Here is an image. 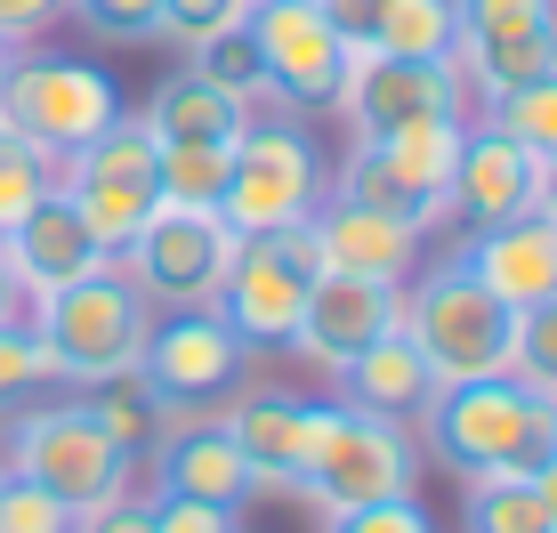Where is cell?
<instances>
[{
	"label": "cell",
	"instance_id": "ac0fdd59",
	"mask_svg": "<svg viewBox=\"0 0 557 533\" xmlns=\"http://www.w3.org/2000/svg\"><path fill=\"white\" fill-rule=\"evenodd\" d=\"M219 421L243 445V461H251V493H299V469H307V453H315L323 405L283 396V388H251V396H235Z\"/></svg>",
	"mask_w": 557,
	"mask_h": 533
},
{
	"label": "cell",
	"instance_id": "f546056e",
	"mask_svg": "<svg viewBox=\"0 0 557 533\" xmlns=\"http://www.w3.org/2000/svg\"><path fill=\"white\" fill-rule=\"evenodd\" d=\"M57 178H65L57 154H41V146L16 138V129H0V235H9L41 195H57Z\"/></svg>",
	"mask_w": 557,
	"mask_h": 533
},
{
	"label": "cell",
	"instance_id": "1f68e13d",
	"mask_svg": "<svg viewBox=\"0 0 557 533\" xmlns=\"http://www.w3.org/2000/svg\"><path fill=\"white\" fill-rule=\"evenodd\" d=\"M65 16L89 41H113V49L162 41V0H65Z\"/></svg>",
	"mask_w": 557,
	"mask_h": 533
},
{
	"label": "cell",
	"instance_id": "8fae6325",
	"mask_svg": "<svg viewBox=\"0 0 557 533\" xmlns=\"http://www.w3.org/2000/svg\"><path fill=\"white\" fill-rule=\"evenodd\" d=\"M453 73L476 106L557 73V0H453Z\"/></svg>",
	"mask_w": 557,
	"mask_h": 533
},
{
	"label": "cell",
	"instance_id": "5bb4252c",
	"mask_svg": "<svg viewBox=\"0 0 557 533\" xmlns=\"http://www.w3.org/2000/svg\"><path fill=\"white\" fill-rule=\"evenodd\" d=\"M138 372H146L178 412H210V405H226V396H235L243 372H251V348H243V339L226 332L210 308H170V315H153Z\"/></svg>",
	"mask_w": 557,
	"mask_h": 533
},
{
	"label": "cell",
	"instance_id": "9a60e30c",
	"mask_svg": "<svg viewBox=\"0 0 557 533\" xmlns=\"http://www.w3.org/2000/svg\"><path fill=\"white\" fill-rule=\"evenodd\" d=\"M396 308H405V283H372V275H339V266H323V275L307 283V315H299L292 348L315 372H339L348 356L372 348L380 332H396Z\"/></svg>",
	"mask_w": 557,
	"mask_h": 533
},
{
	"label": "cell",
	"instance_id": "4fadbf2b",
	"mask_svg": "<svg viewBox=\"0 0 557 533\" xmlns=\"http://www.w3.org/2000/svg\"><path fill=\"white\" fill-rule=\"evenodd\" d=\"M251 41H259V65H267V98L292 106V113H315L339 98V73H348V41L323 25L315 0H251Z\"/></svg>",
	"mask_w": 557,
	"mask_h": 533
},
{
	"label": "cell",
	"instance_id": "cb8c5ba5",
	"mask_svg": "<svg viewBox=\"0 0 557 533\" xmlns=\"http://www.w3.org/2000/svg\"><path fill=\"white\" fill-rule=\"evenodd\" d=\"M82 405L106 421V436L129 453V461H138V453H153V445H162V436L178 429V421H195V412H178V405H170V396L138 372V364H129V372H113V380H98V388H82Z\"/></svg>",
	"mask_w": 557,
	"mask_h": 533
},
{
	"label": "cell",
	"instance_id": "8d00e7d4",
	"mask_svg": "<svg viewBox=\"0 0 557 533\" xmlns=\"http://www.w3.org/2000/svg\"><path fill=\"white\" fill-rule=\"evenodd\" d=\"M49 25H65V0H0V41L33 49Z\"/></svg>",
	"mask_w": 557,
	"mask_h": 533
},
{
	"label": "cell",
	"instance_id": "74e56055",
	"mask_svg": "<svg viewBox=\"0 0 557 533\" xmlns=\"http://www.w3.org/2000/svg\"><path fill=\"white\" fill-rule=\"evenodd\" d=\"M153 533H235V509H210V501H153Z\"/></svg>",
	"mask_w": 557,
	"mask_h": 533
},
{
	"label": "cell",
	"instance_id": "ffe728a7",
	"mask_svg": "<svg viewBox=\"0 0 557 533\" xmlns=\"http://www.w3.org/2000/svg\"><path fill=\"white\" fill-rule=\"evenodd\" d=\"M460 266H469L509 315L542 308V299H557V219L525 211V219H502V226H476L469 251H460Z\"/></svg>",
	"mask_w": 557,
	"mask_h": 533
},
{
	"label": "cell",
	"instance_id": "7a4b0ae2",
	"mask_svg": "<svg viewBox=\"0 0 557 533\" xmlns=\"http://www.w3.org/2000/svg\"><path fill=\"white\" fill-rule=\"evenodd\" d=\"M25 323H33V339H41L57 380L98 388V380L129 372L146 356L153 299L122 275V266H98V275H82V283H57V292L25 299Z\"/></svg>",
	"mask_w": 557,
	"mask_h": 533
},
{
	"label": "cell",
	"instance_id": "6da1fadb",
	"mask_svg": "<svg viewBox=\"0 0 557 533\" xmlns=\"http://www.w3.org/2000/svg\"><path fill=\"white\" fill-rule=\"evenodd\" d=\"M420 453L469 478H533V469L557 453V396H533L525 380L493 372V380H445L429 405L412 412Z\"/></svg>",
	"mask_w": 557,
	"mask_h": 533
},
{
	"label": "cell",
	"instance_id": "4dcf8cb0",
	"mask_svg": "<svg viewBox=\"0 0 557 533\" xmlns=\"http://www.w3.org/2000/svg\"><path fill=\"white\" fill-rule=\"evenodd\" d=\"M509 380H525L533 396H557V299H542V308H517L509 323Z\"/></svg>",
	"mask_w": 557,
	"mask_h": 533
},
{
	"label": "cell",
	"instance_id": "9c48e42d",
	"mask_svg": "<svg viewBox=\"0 0 557 533\" xmlns=\"http://www.w3.org/2000/svg\"><path fill=\"white\" fill-rule=\"evenodd\" d=\"M113 113H122L113 73L82 65V57H25L16 49V65L0 73V129H16L41 154H57V170L82 154Z\"/></svg>",
	"mask_w": 557,
	"mask_h": 533
},
{
	"label": "cell",
	"instance_id": "f6af8a7d",
	"mask_svg": "<svg viewBox=\"0 0 557 533\" xmlns=\"http://www.w3.org/2000/svg\"><path fill=\"white\" fill-rule=\"evenodd\" d=\"M235 533H243V525H235Z\"/></svg>",
	"mask_w": 557,
	"mask_h": 533
},
{
	"label": "cell",
	"instance_id": "d6986e66",
	"mask_svg": "<svg viewBox=\"0 0 557 533\" xmlns=\"http://www.w3.org/2000/svg\"><path fill=\"white\" fill-rule=\"evenodd\" d=\"M0 251H9L16 283H25V299H41V292H57V283H82V275H98V266H113V251L89 235V219L73 211L65 186L33 202V211L0 235Z\"/></svg>",
	"mask_w": 557,
	"mask_h": 533
},
{
	"label": "cell",
	"instance_id": "60d3db41",
	"mask_svg": "<svg viewBox=\"0 0 557 533\" xmlns=\"http://www.w3.org/2000/svg\"><path fill=\"white\" fill-rule=\"evenodd\" d=\"M16 315H25V283H16L9 251H0V323H16Z\"/></svg>",
	"mask_w": 557,
	"mask_h": 533
},
{
	"label": "cell",
	"instance_id": "f1b7e54d",
	"mask_svg": "<svg viewBox=\"0 0 557 533\" xmlns=\"http://www.w3.org/2000/svg\"><path fill=\"white\" fill-rule=\"evenodd\" d=\"M186 65L202 73V82H219L226 98H243V106H275L267 98V65H259V41H251V25H226V33H210V41L186 49Z\"/></svg>",
	"mask_w": 557,
	"mask_h": 533
},
{
	"label": "cell",
	"instance_id": "8992f818",
	"mask_svg": "<svg viewBox=\"0 0 557 533\" xmlns=\"http://www.w3.org/2000/svg\"><path fill=\"white\" fill-rule=\"evenodd\" d=\"M420 485V445L405 421H380V412H356V405H323L315 421V453L299 469V501L339 518V509H363V501H396V493Z\"/></svg>",
	"mask_w": 557,
	"mask_h": 533
},
{
	"label": "cell",
	"instance_id": "5b68a950",
	"mask_svg": "<svg viewBox=\"0 0 557 533\" xmlns=\"http://www.w3.org/2000/svg\"><path fill=\"white\" fill-rule=\"evenodd\" d=\"M509 308L485 292V283L453 259H436L429 275L405 283V308H396V332L420 348V364L436 372V388L445 380H493L509 364Z\"/></svg>",
	"mask_w": 557,
	"mask_h": 533
},
{
	"label": "cell",
	"instance_id": "52a82bcc",
	"mask_svg": "<svg viewBox=\"0 0 557 533\" xmlns=\"http://www.w3.org/2000/svg\"><path fill=\"white\" fill-rule=\"evenodd\" d=\"M315 275H323V259H315V235H307V226L235 243L219 292H210V315H219L251 356H283L292 332H299V315H307V283Z\"/></svg>",
	"mask_w": 557,
	"mask_h": 533
},
{
	"label": "cell",
	"instance_id": "44dd1931",
	"mask_svg": "<svg viewBox=\"0 0 557 533\" xmlns=\"http://www.w3.org/2000/svg\"><path fill=\"white\" fill-rule=\"evenodd\" d=\"M307 235H315V259L323 266H339V275H372V283H405L412 275V251H420L412 226L363 211V202H339V195L315 202Z\"/></svg>",
	"mask_w": 557,
	"mask_h": 533
},
{
	"label": "cell",
	"instance_id": "3957f363",
	"mask_svg": "<svg viewBox=\"0 0 557 533\" xmlns=\"http://www.w3.org/2000/svg\"><path fill=\"white\" fill-rule=\"evenodd\" d=\"M9 478L57 493V501L82 518V509L122 501L129 478H138V461L113 445L106 421L82 405V388H73V396H57V405H33V412L9 421Z\"/></svg>",
	"mask_w": 557,
	"mask_h": 533
},
{
	"label": "cell",
	"instance_id": "d6a6232c",
	"mask_svg": "<svg viewBox=\"0 0 557 533\" xmlns=\"http://www.w3.org/2000/svg\"><path fill=\"white\" fill-rule=\"evenodd\" d=\"M49 356H41V339H33V323L16 315V323H0V412L16 405V396H33V388H49Z\"/></svg>",
	"mask_w": 557,
	"mask_h": 533
},
{
	"label": "cell",
	"instance_id": "b9f144b4",
	"mask_svg": "<svg viewBox=\"0 0 557 533\" xmlns=\"http://www.w3.org/2000/svg\"><path fill=\"white\" fill-rule=\"evenodd\" d=\"M533 493H542V509H549V533H557V453L542 469H533Z\"/></svg>",
	"mask_w": 557,
	"mask_h": 533
},
{
	"label": "cell",
	"instance_id": "484cf974",
	"mask_svg": "<svg viewBox=\"0 0 557 533\" xmlns=\"http://www.w3.org/2000/svg\"><path fill=\"white\" fill-rule=\"evenodd\" d=\"M372 49L380 57H429V65H453V0H380Z\"/></svg>",
	"mask_w": 557,
	"mask_h": 533
},
{
	"label": "cell",
	"instance_id": "e575fe53",
	"mask_svg": "<svg viewBox=\"0 0 557 533\" xmlns=\"http://www.w3.org/2000/svg\"><path fill=\"white\" fill-rule=\"evenodd\" d=\"M0 533H73V509L25 478H0Z\"/></svg>",
	"mask_w": 557,
	"mask_h": 533
},
{
	"label": "cell",
	"instance_id": "836d02e7",
	"mask_svg": "<svg viewBox=\"0 0 557 533\" xmlns=\"http://www.w3.org/2000/svg\"><path fill=\"white\" fill-rule=\"evenodd\" d=\"M243 16H251V0H162V41L195 49V41H210V33L243 25Z\"/></svg>",
	"mask_w": 557,
	"mask_h": 533
},
{
	"label": "cell",
	"instance_id": "e0dca14e",
	"mask_svg": "<svg viewBox=\"0 0 557 533\" xmlns=\"http://www.w3.org/2000/svg\"><path fill=\"white\" fill-rule=\"evenodd\" d=\"M146 501H210V509H243L251 501V461L226 436L219 412H195L153 445V493Z\"/></svg>",
	"mask_w": 557,
	"mask_h": 533
},
{
	"label": "cell",
	"instance_id": "d590c367",
	"mask_svg": "<svg viewBox=\"0 0 557 533\" xmlns=\"http://www.w3.org/2000/svg\"><path fill=\"white\" fill-rule=\"evenodd\" d=\"M323 533H436V525H429V509H420L412 493H396V501H363V509L323 518Z\"/></svg>",
	"mask_w": 557,
	"mask_h": 533
},
{
	"label": "cell",
	"instance_id": "83f0119b",
	"mask_svg": "<svg viewBox=\"0 0 557 533\" xmlns=\"http://www.w3.org/2000/svg\"><path fill=\"white\" fill-rule=\"evenodd\" d=\"M476 122H493L502 138H517L533 162H557V73H542V82H525V89H502V98H485Z\"/></svg>",
	"mask_w": 557,
	"mask_h": 533
},
{
	"label": "cell",
	"instance_id": "7402d4cb",
	"mask_svg": "<svg viewBox=\"0 0 557 533\" xmlns=\"http://www.w3.org/2000/svg\"><path fill=\"white\" fill-rule=\"evenodd\" d=\"M339 388H348V405L356 412H380V421H412L420 405L436 396V372L420 364V348L405 332H380L363 356H348V364L332 372Z\"/></svg>",
	"mask_w": 557,
	"mask_h": 533
},
{
	"label": "cell",
	"instance_id": "f35d334b",
	"mask_svg": "<svg viewBox=\"0 0 557 533\" xmlns=\"http://www.w3.org/2000/svg\"><path fill=\"white\" fill-rule=\"evenodd\" d=\"M73 533H153V501L122 493V501H106V509H82V518H73Z\"/></svg>",
	"mask_w": 557,
	"mask_h": 533
},
{
	"label": "cell",
	"instance_id": "ee69618b",
	"mask_svg": "<svg viewBox=\"0 0 557 533\" xmlns=\"http://www.w3.org/2000/svg\"><path fill=\"white\" fill-rule=\"evenodd\" d=\"M0 478H9V469H0Z\"/></svg>",
	"mask_w": 557,
	"mask_h": 533
},
{
	"label": "cell",
	"instance_id": "ba28073f",
	"mask_svg": "<svg viewBox=\"0 0 557 533\" xmlns=\"http://www.w3.org/2000/svg\"><path fill=\"white\" fill-rule=\"evenodd\" d=\"M323 154L299 122H251L235 138V162H226V195H219V219L235 226L243 243L259 235H283V226H307L323 202Z\"/></svg>",
	"mask_w": 557,
	"mask_h": 533
},
{
	"label": "cell",
	"instance_id": "4316f807",
	"mask_svg": "<svg viewBox=\"0 0 557 533\" xmlns=\"http://www.w3.org/2000/svg\"><path fill=\"white\" fill-rule=\"evenodd\" d=\"M460 533H549V509L533 493V478H469Z\"/></svg>",
	"mask_w": 557,
	"mask_h": 533
},
{
	"label": "cell",
	"instance_id": "d4e9b609",
	"mask_svg": "<svg viewBox=\"0 0 557 533\" xmlns=\"http://www.w3.org/2000/svg\"><path fill=\"white\" fill-rule=\"evenodd\" d=\"M226 162H235V146H219V138H153V186H162V202H210L219 211Z\"/></svg>",
	"mask_w": 557,
	"mask_h": 533
},
{
	"label": "cell",
	"instance_id": "2e32d148",
	"mask_svg": "<svg viewBox=\"0 0 557 533\" xmlns=\"http://www.w3.org/2000/svg\"><path fill=\"white\" fill-rule=\"evenodd\" d=\"M542 170L549 162H533L517 138H502L493 122H469L460 129V162H453V211L476 235V226H502V219H525V211H542Z\"/></svg>",
	"mask_w": 557,
	"mask_h": 533
},
{
	"label": "cell",
	"instance_id": "603a6c76",
	"mask_svg": "<svg viewBox=\"0 0 557 533\" xmlns=\"http://www.w3.org/2000/svg\"><path fill=\"white\" fill-rule=\"evenodd\" d=\"M146 129H153V138H219V146H235L243 129H251V106L226 98L219 82H202L195 65H178L162 89H153Z\"/></svg>",
	"mask_w": 557,
	"mask_h": 533
},
{
	"label": "cell",
	"instance_id": "ab89813d",
	"mask_svg": "<svg viewBox=\"0 0 557 533\" xmlns=\"http://www.w3.org/2000/svg\"><path fill=\"white\" fill-rule=\"evenodd\" d=\"M323 9V25L339 33L348 49H372V25H380V0H315Z\"/></svg>",
	"mask_w": 557,
	"mask_h": 533
},
{
	"label": "cell",
	"instance_id": "7c38bea8",
	"mask_svg": "<svg viewBox=\"0 0 557 533\" xmlns=\"http://www.w3.org/2000/svg\"><path fill=\"white\" fill-rule=\"evenodd\" d=\"M339 122L356 138H388V129L412 122H469V89H460L453 65H429V57H380L356 49L348 73H339Z\"/></svg>",
	"mask_w": 557,
	"mask_h": 533
},
{
	"label": "cell",
	"instance_id": "277c9868",
	"mask_svg": "<svg viewBox=\"0 0 557 533\" xmlns=\"http://www.w3.org/2000/svg\"><path fill=\"white\" fill-rule=\"evenodd\" d=\"M460 129L469 122H412V129H388V138H356L348 162H339V178L323 186V195L363 202V211L429 235V226H445V211H453Z\"/></svg>",
	"mask_w": 557,
	"mask_h": 533
},
{
	"label": "cell",
	"instance_id": "7bdbcfd3",
	"mask_svg": "<svg viewBox=\"0 0 557 533\" xmlns=\"http://www.w3.org/2000/svg\"><path fill=\"white\" fill-rule=\"evenodd\" d=\"M9 65H16V49H9V41H0V73H9Z\"/></svg>",
	"mask_w": 557,
	"mask_h": 533
},
{
	"label": "cell",
	"instance_id": "30bf717a",
	"mask_svg": "<svg viewBox=\"0 0 557 533\" xmlns=\"http://www.w3.org/2000/svg\"><path fill=\"white\" fill-rule=\"evenodd\" d=\"M235 243L243 235L210 211V202H153L146 226L113 251V266L138 283L153 308H210V292H219Z\"/></svg>",
	"mask_w": 557,
	"mask_h": 533
}]
</instances>
